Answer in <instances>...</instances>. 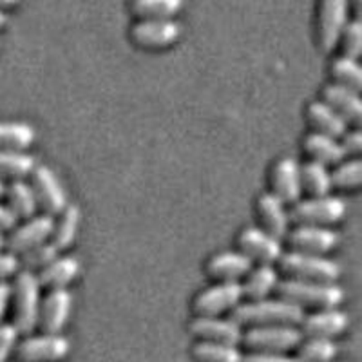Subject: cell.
Here are the masks:
<instances>
[{
	"label": "cell",
	"mask_w": 362,
	"mask_h": 362,
	"mask_svg": "<svg viewBox=\"0 0 362 362\" xmlns=\"http://www.w3.org/2000/svg\"><path fill=\"white\" fill-rule=\"evenodd\" d=\"M305 317L303 308L286 299H259L248 300L245 305H238L232 310V321L241 328L254 326H276L288 325L297 326Z\"/></svg>",
	"instance_id": "1"
},
{
	"label": "cell",
	"mask_w": 362,
	"mask_h": 362,
	"mask_svg": "<svg viewBox=\"0 0 362 362\" xmlns=\"http://www.w3.org/2000/svg\"><path fill=\"white\" fill-rule=\"evenodd\" d=\"M40 288L42 284L33 270L18 272L15 284L11 286V300L13 325L17 326L21 335L33 334V329L38 326L42 305Z\"/></svg>",
	"instance_id": "2"
},
{
	"label": "cell",
	"mask_w": 362,
	"mask_h": 362,
	"mask_svg": "<svg viewBox=\"0 0 362 362\" xmlns=\"http://www.w3.org/2000/svg\"><path fill=\"white\" fill-rule=\"evenodd\" d=\"M276 292L281 299H286L293 305L305 308H337L344 300V292L335 283H315V281L286 279L277 283Z\"/></svg>",
	"instance_id": "3"
},
{
	"label": "cell",
	"mask_w": 362,
	"mask_h": 362,
	"mask_svg": "<svg viewBox=\"0 0 362 362\" xmlns=\"http://www.w3.org/2000/svg\"><path fill=\"white\" fill-rule=\"evenodd\" d=\"M279 267L284 274L292 279L315 281V283H335L341 276V267L335 261L322 257V255L305 254V252L292 250L288 254H281Z\"/></svg>",
	"instance_id": "4"
},
{
	"label": "cell",
	"mask_w": 362,
	"mask_h": 362,
	"mask_svg": "<svg viewBox=\"0 0 362 362\" xmlns=\"http://www.w3.org/2000/svg\"><path fill=\"white\" fill-rule=\"evenodd\" d=\"M303 334L296 326H254L243 332L241 344L252 351H267V354H284L300 344Z\"/></svg>",
	"instance_id": "5"
},
{
	"label": "cell",
	"mask_w": 362,
	"mask_h": 362,
	"mask_svg": "<svg viewBox=\"0 0 362 362\" xmlns=\"http://www.w3.org/2000/svg\"><path fill=\"white\" fill-rule=\"evenodd\" d=\"M290 221L296 225L328 226L335 225L346 216V203L335 196H321L310 198L305 202L293 203V209L288 212Z\"/></svg>",
	"instance_id": "6"
},
{
	"label": "cell",
	"mask_w": 362,
	"mask_h": 362,
	"mask_svg": "<svg viewBox=\"0 0 362 362\" xmlns=\"http://www.w3.org/2000/svg\"><path fill=\"white\" fill-rule=\"evenodd\" d=\"M71 342L62 334L28 335L24 341H18L17 354L21 362H60L69 355Z\"/></svg>",
	"instance_id": "7"
},
{
	"label": "cell",
	"mask_w": 362,
	"mask_h": 362,
	"mask_svg": "<svg viewBox=\"0 0 362 362\" xmlns=\"http://www.w3.org/2000/svg\"><path fill=\"white\" fill-rule=\"evenodd\" d=\"M243 299V288L239 281H219L210 288L203 290L194 299V312L203 317H219L225 312H232Z\"/></svg>",
	"instance_id": "8"
},
{
	"label": "cell",
	"mask_w": 362,
	"mask_h": 362,
	"mask_svg": "<svg viewBox=\"0 0 362 362\" xmlns=\"http://www.w3.org/2000/svg\"><path fill=\"white\" fill-rule=\"evenodd\" d=\"M31 177H33L31 187H33L38 205L49 216L60 214L67 206V194L57 174L49 167L40 165V167H35Z\"/></svg>",
	"instance_id": "9"
},
{
	"label": "cell",
	"mask_w": 362,
	"mask_h": 362,
	"mask_svg": "<svg viewBox=\"0 0 362 362\" xmlns=\"http://www.w3.org/2000/svg\"><path fill=\"white\" fill-rule=\"evenodd\" d=\"M190 334L198 341L239 346L243 339V328L232 319L198 315L190 322Z\"/></svg>",
	"instance_id": "10"
},
{
	"label": "cell",
	"mask_w": 362,
	"mask_h": 362,
	"mask_svg": "<svg viewBox=\"0 0 362 362\" xmlns=\"http://www.w3.org/2000/svg\"><path fill=\"white\" fill-rule=\"evenodd\" d=\"M350 0H321L319 9V42L322 49L332 51L341 40V33L348 22Z\"/></svg>",
	"instance_id": "11"
},
{
	"label": "cell",
	"mask_w": 362,
	"mask_h": 362,
	"mask_svg": "<svg viewBox=\"0 0 362 362\" xmlns=\"http://www.w3.org/2000/svg\"><path fill=\"white\" fill-rule=\"evenodd\" d=\"M73 308V296L67 288H53L42 300L38 326L45 334H62Z\"/></svg>",
	"instance_id": "12"
},
{
	"label": "cell",
	"mask_w": 362,
	"mask_h": 362,
	"mask_svg": "<svg viewBox=\"0 0 362 362\" xmlns=\"http://www.w3.org/2000/svg\"><path fill=\"white\" fill-rule=\"evenodd\" d=\"M239 247L241 252L247 254L252 261H257L259 264H274L279 261L283 254L281 239L274 238L263 228H245L239 235Z\"/></svg>",
	"instance_id": "13"
},
{
	"label": "cell",
	"mask_w": 362,
	"mask_h": 362,
	"mask_svg": "<svg viewBox=\"0 0 362 362\" xmlns=\"http://www.w3.org/2000/svg\"><path fill=\"white\" fill-rule=\"evenodd\" d=\"M54 228L53 216H33L22 226H18L17 230L6 239V247L13 254H24L29 248L37 247V245L45 243L47 239H51Z\"/></svg>",
	"instance_id": "14"
},
{
	"label": "cell",
	"mask_w": 362,
	"mask_h": 362,
	"mask_svg": "<svg viewBox=\"0 0 362 362\" xmlns=\"http://www.w3.org/2000/svg\"><path fill=\"white\" fill-rule=\"evenodd\" d=\"M286 235H288L290 247L297 252H305V254L325 255L339 245L337 232L329 230L326 226L297 225L296 230Z\"/></svg>",
	"instance_id": "15"
},
{
	"label": "cell",
	"mask_w": 362,
	"mask_h": 362,
	"mask_svg": "<svg viewBox=\"0 0 362 362\" xmlns=\"http://www.w3.org/2000/svg\"><path fill=\"white\" fill-rule=\"evenodd\" d=\"M180 35L181 25L173 18H144L132 28V38L141 47H167Z\"/></svg>",
	"instance_id": "16"
},
{
	"label": "cell",
	"mask_w": 362,
	"mask_h": 362,
	"mask_svg": "<svg viewBox=\"0 0 362 362\" xmlns=\"http://www.w3.org/2000/svg\"><path fill=\"white\" fill-rule=\"evenodd\" d=\"M299 325L300 334L306 335V337L334 339L348 328L350 319L344 312L337 308H322L317 310L312 315L303 317V321Z\"/></svg>",
	"instance_id": "17"
},
{
	"label": "cell",
	"mask_w": 362,
	"mask_h": 362,
	"mask_svg": "<svg viewBox=\"0 0 362 362\" xmlns=\"http://www.w3.org/2000/svg\"><path fill=\"white\" fill-rule=\"evenodd\" d=\"M274 194L284 203L293 205L300 199L303 183H300V165L293 158H283L276 163L272 173Z\"/></svg>",
	"instance_id": "18"
},
{
	"label": "cell",
	"mask_w": 362,
	"mask_h": 362,
	"mask_svg": "<svg viewBox=\"0 0 362 362\" xmlns=\"http://www.w3.org/2000/svg\"><path fill=\"white\" fill-rule=\"evenodd\" d=\"M257 212L263 223V230L274 238H286L290 230V216L284 203L274 192H264L257 202Z\"/></svg>",
	"instance_id": "19"
},
{
	"label": "cell",
	"mask_w": 362,
	"mask_h": 362,
	"mask_svg": "<svg viewBox=\"0 0 362 362\" xmlns=\"http://www.w3.org/2000/svg\"><path fill=\"white\" fill-rule=\"evenodd\" d=\"M325 103H328L329 107L334 109L346 124L358 125L362 119V100L358 96L357 90H351L339 83H332V86L325 87Z\"/></svg>",
	"instance_id": "20"
},
{
	"label": "cell",
	"mask_w": 362,
	"mask_h": 362,
	"mask_svg": "<svg viewBox=\"0 0 362 362\" xmlns=\"http://www.w3.org/2000/svg\"><path fill=\"white\" fill-rule=\"evenodd\" d=\"M252 270V259L243 252H221L209 263V274L218 281H238Z\"/></svg>",
	"instance_id": "21"
},
{
	"label": "cell",
	"mask_w": 362,
	"mask_h": 362,
	"mask_svg": "<svg viewBox=\"0 0 362 362\" xmlns=\"http://www.w3.org/2000/svg\"><path fill=\"white\" fill-rule=\"evenodd\" d=\"M80 274V261L76 257H57L38 274V281L45 288H66Z\"/></svg>",
	"instance_id": "22"
},
{
	"label": "cell",
	"mask_w": 362,
	"mask_h": 362,
	"mask_svg": "<svg viewBox=\"0 0 362 362\" xmlns=\"http://www.w3.org/2000/svg\"><path fill=\"white\" fill-rule=\"evenodd\" d=\"M305 151L313 161H319L322 165H339L346 156L344 148L341 141H337V138L321 134V132H312L306 136Z\"/></svg>",
	"instance_id": "23"
},
{
	"label": "cell",
	"mask_w": 362,
	"mask_h": 362,
	"mask_svg": "<svg viewBox=\"0 0 362 362\" xmlns=\"http://www.w3.org/2000/svg\"><path fill=\"white\" fill-rule=\"evenodd\" d=\"M277 283V272L272 268V264H259L255 270H250L247 274V281L241 284L243 288V297L248 300L267 299L274 290Z\"/></svg>",
	"instance_id": "24"
},
{
	"label": "cell",
	"mask_w": 362,
	"mask_h": 362,
	"mask_svg": "<svg viewBox=\"0 0 362 362\" xmlns=\"http://www.w3.org/2000/svg\"><path fill=\"white\" fill-rule=\"evenodd\" d=\"M4 198H8V209L18 218L29 219L37 212V196L33 192V187L25 183L24 180L11 181V185L6 187Z\"/></svg>",
	"instance_id": "25"
},
{
	"label": "cell",
	"mask_w": 362,
	"mask_h": 362,
	"mask_svg": "<svg viewBox=\"0 0 362 362\" xmlns=\"http://www.w3.org/2000/svg\"><path fill=\"white\" fill-rule=\"evenodd\" d=\"M310 124L321 134L341 138L346 132V122L325 102H312L308 105Z\"/></svg>",
	"instance_id": "26"
},
{
	"label": "cell",
	"mask_w": 362,
	"mask_h": 362,
	"mask_svg": "<svg viewBox=\"0 0 362 362\" xmlns=\"http://www.w3.org/2000/svg\"><path fill=\"white\" fill-rule=\"evenodd\" d=\"M35 136V129L25 122H0V151H25Z\"/></svg>",
	"instance_id": "27"
},
{
	"label": "cell",
	"mask_w": 362,
	"mask_h": 362,
	"mask_svg": "<svg viewBox=\"0 0 362 362\" xmlns=\"http://www.w3.org/2000/svg\"><path fill=\"white\" fill-rule=\"evenodd\" d=\"M80 226V209L76 205H67L66 209L60 212L58 223H54L53 234H51V243L58 248V250H66L73 245L76 239Z\"/></svg>",
	"instance_id": "28"
},
{
	"label": "cell",
	"mask_w": 362,
	"mask_h": 362,
	"mask_svg": "<svg viewBox=\"0 0 362 362\" xmlns=\"http://www.w3.org/2000/svg\"><path fill=\"white\" fill-rule=\"evenodd\" d=\"M37 167L33 156L24 151H0V177L2 180H24Z\"/></svg>",
	"instance_id": "29"
},
{
	"label": "cell",
	"mask_w": 362,
	"mask_h": 362,
	"mask_svg": "<svg viewBox=\"0 0 362 362\" xmlns=\"http://www.w3.org/2000/svg\"><path fill=\"white\" fill-rule=\"evenodd\" d=\"M300 183H303V190H306L312 198L328 196L332 190V176L326 165L313 160L300 167Z\"/></svg>",
	"instance_id": "30"
},
{
	"label": "cell",
	"mask_w": 362,
	"mask_h": 362,
	"mask_svg": "<svg viewBox=\"0 0 362 362\" xmlns=\"http://www.w3.org/2000/svg\"><path fill=\"white\" fill-rule=\"evenodd\" d=\"M192 357L196 362H241L243 354L238 346L219 344V342L198 341L192 346Z\"/></svg>",
	"instance_id": "31"
},
{
	"label": "cell",
	"mask_w": 362,
	"mask_h": 362,
	"mask_svg": "<svg viewBox=\"0 0 362 362\" xmlns=\"http://www.w3.org/2000/svg\"><path fill=\"white\" fill-rule=\"evenodd\" d=\"M299 362H329L337 357V344L332 339L322 337H308V341L297 346Z\"/></svg>",
	"instance_id": "32"
},
{
	"label": "cell",
	"mask_w": 362,
	"mask_h": 362,
	"mask_svg": "<svg viewBox=\"0 0 362 362\" xmlns=\"http://www.w3.org/2000/svg\"><path fill=\"white\" fill-rule=\"evenodd\" d=\"M183 8V0H134L132 11L141 18H173Z\"/></svg>",
	"instance_id": "33"
},
{
	"label": "cell",
	"mask_w": 362,
	"mask_h": 362,
	"mask_svg": "<svg viewBox=\"0 0 362 362\" xmlns=\"http://www.w3.org/2000/svg\"><path fill=\"white\" fill-rule=\"evenodd\" d=\"M332 76L337 80L339 86H344L351 90H361L362 87V67L361 64L350 57H339L332 64Z\"/></svg>",
	"instance_id": "34"
},
{
	"label": "cell",
	"mask_w": 362,
	"mask_h": 362,
	"mask_svg": "<svg viewBox=\"0 0 362 362\" xmlns=\"http://www.w3.org/2000/svg\"><path fill=\"white\" fill-rule=\"evenodd\" d=\"M329 176H332V187L342 190L358 189L362 181V161L354 160L339 165L334 174H329Z\"/></svg>",
	"instance_id": "35"
},
{
	"label": "cell",
	"mask_w": 362,
	"mask_h": 362,
	"mask_svg": "<svg viewBox=\"0 0 362 362\" xmlns=\"http://www.w3.org/2000/svg\"><path fill=\"white\" fill-rule=\"evenodd\" d=\"M58 248L53 243H40L37 247L29 248L28 252L22 254V264L25 270H42L44 267L54 261L58 257Z\"/></svg>",
	"instance_id": "36"
},
{
	"label": "cell",
	"mask_w": 362,
	"mask_h": 362,
	"mask_svg": "<svg viewBox=\"0 0 362 362\" xmlns=\"http://www.w3.org/2000/svg\"><path fill=\"white\" fill-rule=\"evenodd\" d=\"M342 45H344V57L357 60L362 53V24L358 21L346 22L341 33Z\"/></svg>",
	"instance_id": "37"
},
{
	"label": "cell",
	"mask_w": 362,
	"mask_h": 362,
	"mask_svg": "<svg viewBox=\"0 0 362 362\" xmlns=\"http://www.w3.org/2000/svg\"><path fill=\"white\" fill-rule=\"evenodd\" d=\"M18 337H21V332L17 329V326L9 325H0V362H8L9 357L13 355V351L17 350Z\"/></svg>",
	"instance_id": "38"
},
{
	"label": "cell",
	"mask_w": 362,
	"mask_h": 362,
	"mask_svg": "<svg viewBox=\"0 0 362 362\" xmlns=\"http://www.w3.org/2000/svg\"><path fill=\"white\" fill-rule=\"evenodd\" d=\"M18 268H21V261H18L17 254H13V252H0V281H6L8 277L17 276Z\"/></svg>",
	"instance_id": "39"
},
{
	"label": "cell",
	"mask_w": 362,
	"mask_h": 362,
	"mask_svg": "<svg viewBox=\"0 0 362 362\" xmlns=\"http://www.w3.org/2000/svg\"><path fill=\"white\" fill-rule=\"evenodd\" d=\"M241 362H299L297 357H286L284 354H267V351H252L243 355Z\"/></svg>",
	"instance_id": "40"
},
{
	"label": "cell",
	"mask_w": 362,
	"mask_h": 362,
	"mask_svg": "<svg viewBox=\"0 0 362 362\" xmlns=\"http://www.w3.org/2000/svg\"><path fill=\"white\" fill-rule=\"evenodd\" d=\"M342 148H344L346 154H358L362 148V132L354 131V132H344L341 136Z\"/></svg>",
	"instance_id": "41"
},
{
	"label": "cell",
	"mask_w": 362,
	"mask_h": 362,
	"mask_svg": "<svg viewBox=\"0 0 362 362\" xmlns=\"http://www.w3.org/2000/svg\"><path fill=\"white\" fill-rule=\"evenodd\" d=\"M9 303H11V284L0 281V325H2V319L8 312Z\"/></svg>",
	"instance_id": "42"
},
{
	"label": "cell",
	"mask_w": 362,
	"mask_h": 362,
	"mask_svg": "<svg viewBox=\"0 0 362 362\" xmlns=\"http://www.w3.org/2000/svg\"><path fill=\"white\" fill-rule=\"evenodd\" d=\"M15 223H17V216L13 214L8 206L0 205V230H11Z\"/></svg>",
	"instance_id": "43"
},
{
	"label": "cell",
	"mask_w": 362,
	"mask_h": 362,
	"mask_svg": "<svg viewBox=\"0 0 362 362\" xmlns=\"http://www.w3.org/2000/svg\"><path fill=\"white\" fill-rule=\"evenodd\" d=\"M21 0H0V9L2 8H13V6H17Z\"/></svg>",
	"instance_id": "44"
},
{
	"label": "cell",
	"mask_w": 362,
	"mask_h": 362,
	"mask_svg": "<svg viewBox=\"0 0 362 362\" xmlns=\"http://www.w3.org/2000/svg\"><path fill=\"white\" fill-rule=\"evenodd\" d=\"M6 24H8V15H6V13L0 9V29L4 28Z\"/></svg>",
	"instance_id": "45"
},
{
	"label": "cell",
	"mask_w": 362,
	"mask_h": 362,
	"mask_svg": "<svg viewBox=\"0 0 362 362\" xmlns=\"http://www.w3.org/2000/svg\"><path fill=\"white\" fill-rule=\"evenodd\" d=\"M6 183H4V180H2V177H0V198H4V194H6Z\"/></svg>",
	"instance_id": "46"
},
{
	"label": "cell",
	"mask_w": 362,
	"mask_h": 362,
	"mask_svg": "<svg viewBox=\"0 0 362 362\" xmlns=\"http://www.w3.org/2000/svg\"><path fill=\"white\" fill-rule=\"evenodd\" d=\"M6 248V238H4V234H2V230H0V252L4 250Z\"/></svg>",
	"instance_id": "47"
},
{
	"label": "cell",
	"mask_w": 362,
	"mask_h": 362,
	"mask_svg": "<svg viewBox=\"0 0 362 362\" xmlns=\"http://www.w3.org/2000/svg\"><path fill=\"white\" fill-rule=\"evenodd\" d=\"M354 4H355V8H358V6H361V0H354Z\"/></svg>",
	"instance_id": "48"
},
{
	"label": "cell",
	"mask_w": 362,
	"mask_h": 362,
	"mask_svg": "<svg viewBox=\"0 0 362 362\" xmlns=\"http://www.w3.org/2000/svg\"><path fill=\"white\" fill-rule=\"evenodd\" d=\"M329 362H334V361H329Z\"/></svg>",
	"instance_id": "49"
}]
</instances>
